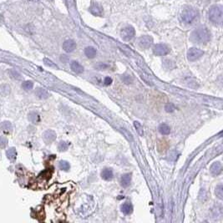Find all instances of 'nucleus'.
I'll return each instance as SVG.
<instances>
[{
	"mask_svg": "<svg viewBox=\"0 0 223 223\" xmlns=\"http://www.w3.org/2000/svg\"><path fill=\"white\" fill-rule=\"evenodd\" d=\"M104 83L105 85H110L112 83V79L111 78H109V77H106V78L104 79Z\"/></svg>",
	"mask_w": 223,
	"mask_h": 223,
	"instance_id": "473e14b6",
	"label": "nucleus"
},
{
	"mask_svg": "<svg viewBox=\"0 0 223 223\" xmlns=\"http://www.w3.org/2000/svg\"><path fill=\"white\" fill-rule=\"evenodd\" d=\"M8 74H9V75L12 78H13V79H22V77H21V74H19V72H17L16 70H10L9 71H8Z\"/></svg>",
	"mask_w": 223,
	"mask_h": 223,
	"instance_id": "a878e982",
	"label": "nucleus"
},
{
	"mask_svg": "<svg viewBox=\"0 0 223 223\" xmlns=\"http://www.w3.org/2000/svg\"><path fill=\"white\" fill-rule=\"evenodd\" d=\"M89 11H90L92 14L96 15V16H101L102 13H103L101 7L97 4L92 5L91 7L89 8Z\"/></svg>",
	"mask_w": 223,
	"mask_h": 223,
	"instance_id": "2eb2a0df",
	"label": "nucleus"
},
{
	"mask_svg": "<svg viewBox=\"0 0 223 223\" xmlns=\"http://www.w3.org/2000/svg\"><path fill=\"white\" fill-rule=\"evenodd\" d=\"M210 171H211V173L212 174V175L217 176V175L221 173V171H222V166H221V164L220 163L219 161H216V162H214V163L211 165Z\"/></svg>",
	"mask_w": 223,
	"mask_h": 223,
	"instance_id": "1a4fd4ad",
	"label": "nucleus"
},
{
	"mask_svg": "<svg viewBox=\"0 0 223 223\" xmlns=\"http://www.w3.org/2000/svg\"><path fill=\"white\" fill-rule=\"evenodd\" d=\"M130 181H131V174L127 173L121 176L120 183L123 187H128L130 184Z\"/></svg>",
	"mask_w": 223,
	"mask_h": 223,
	"instance_id": "ddd939ff",
	"label": "nucleus"
},
{
	"mask_svg": "<svg viewBox=\"0 0 223 223\" xmlns=\"http://www.w3.org/2000/svg\"><path fill=\"white\" fill-rule=\"evenodd\" d=\"M134 126L135 128L136 129L137 132L139 133L140 135H141V136H143V135H144V132H143V127L141 126V125L140 124L138 121H135L134 122Z\"/></svg>",
	"mask_w": 223,
	"mask_h": 223,
	"instance_id": "bb28decb",
	"label": "nucleus"
},
{
	"mask_svg": "<svg viewBox=\"0 0 223 223\" xmlns=\"http://www.w3.org/2000/svg\"><path fill=\"white\" fill-rule=\"evenodd\" d=\"M204 55L203 50L197 49V48H191L190 50L187 51V59L189 61H196V60H199L200 58H201Z\"/></svg>",
	"mask_w": 223,
	"mask_h": 223,
	"instance_id": "20e7f679",
	"label": "nucleus"
},
{
	"mask_svg": "<svg viewBox=\"0 0 223 223\" xmlns=\"http://www.w3.org/2000/svg\"><path fill=\"white\" fill-rule=\"evenodd\" d=\"M8 144V140L3 136H0V148H4Z\"/></svg>",
	"mask_w": 223,
	"mask_h": 223,
	"instance_id": "c85d7f7f",
	"label": "nucleus"
},
{
	"mask_svg": "<svg viewBox=\"0 0 223 223\" xmlns=\"http://www.w3.org/2000/svg\"><path fill=\"white\" fill-rule=\"evenodd\" d=\"M120 209H121L122 212L124 214H126V215H129V214L132 213V211H133V206H132L131 204L129 203V202H125V203L123 204L121 207H120Z\"/></svg>",
	"mask_w": 223,
	"mask_h": 223,
	"instance_id": "f3484780",
	"label": "nucleus"
},
{
	"mask_svg": "<svg viewBox=\"0 0 223 223\" xmlns=\"http://www.w3.org/2000/svg\"><path fill=\"white\" fill-rule=\"evenodd\" d=\"M76 49V43L74 42L73 40H65L63 44V50L65 52L71 53Z\"/></svg>",
	"mask_w": 223,
	"mask_h": 223,
	"instance_id": "6e6552de",
	"label": "nucleus"
},
{
	"mask_svg": "<svg viewBox=\"0 0 223 223\" xmlns=\"http://www.w3.org/2000/svg\"><path fill=\"white\" fill-rule=\"evenodd\" d=\"M199 16L198 10L192 7H186L181 12V19L185 24L191 25L198 21Z\"/></svg>",
	"mask_w": 223,
	"mask_h": 223,
	"instance_id": "f03ea898",
	"label": "nucleus"
},
{
	"mask_svg": "<svg viewBox=\"0 0 223 223\" xmlns=\"http://www.w3.org/2000/svg\"><path fill=\"white\" fill-rule=\"evenodd\" d=\"M33 87H34V83L32 81H25L22 84V88L25 90H29V89H32Z\"/></svg>",
	"mask_w": 223,
	"mask_h": 223,
	"instance_id": "393cba45",
	"label": "nucleus"
},
{
	"mask_svg": "<svg viewBox=\"0 0 223 223\" xmlns=\"http://www.w3.org/2000/svg\"><path fill=\"white\" fill-rule=\"evenodd\" d=\"M216 195L220 200L223 199V186L222 185H218L216 188Z\"/></svg>",
	"mask_w": 223,
	"mask_h": 223,
	"instance_id": "b1692460",
	"label": "nucleus"
},
{
	"mask_svg": "<svg viewBox=\"0 0 223 223\" xmlns=\"http://www.w3.org/2000/svg\"><path fill=\"white\" fill-rule=\"evenodd\" d=\"M0 129L4 133H9L12 130V124L9 121H3L0 125Z\"/></svg>",
	"mask_w": 223,
	"mask_h": 223,
	"instance_id": "aec40b11",
	"label": "nucleus"
},
{
	"mask_svg": "<svg viewBox=\"0 0 223 223\" xmlns=\"http://www.w3.org/2000/svg\"><path fill=\"white\" fill-rule=\"evenodd\" d=\"M159 131H160V133H161V135H166L170 134V132H171V128H170V126H169L168 125L163 123V124L160 125V126H159Z\"/></svg>",
	"mask_w": 223,
	"mask_h": 223,
	"instance_id": "412c9836",
	"label": "nucleus"
},
{
	"mask_svg": "<svg viewBox=\"0 0 223 223\" xmlns=\"http://www.w3.org/2000/svg\"><path fill=\"white\" fill-rule=\"evenodd\" d=\"M153 44V38L149 35H144L140 38L139 45L143 49H148Z\"/></svg>",
	"mask_w": 223,
	"mask_h": 223,
	"instance_id": "0eeeda50",
	"label": "nucleus"
},
{
	"mask_svg": "<svg viewBox=\"0 0 223 223\" xmlns=\"http://www.w3.org/2000/svg\"><path fill=\"white\" fill-rule=\"evenodd\" d=\"M96 53V50H95L94 47H91V46L86 47L85 48V50H84V54H85V55H86L89 59H93V58L95 57Z\"/></svg>",
	"mask_w": 223,
	"mask_h": 223,
	"instance_id": "dca6fc26",
	"label": "nucleus"
},
{
	"mask_svg": "<svg viewBox=\"0 0 223 223\" xmlns=\"http://www.w3.org/2000/svg\"><path fill=\"white\" fill-rule=\"evenodd\" d=\"M29 120L31 121L34 124H39L40 122V114L36 112H31L29 114Z\"/></svg>",
	"mask_w": 223,
	"mask_h": 223,
	"instance_id": "a211bd4d",
	"label": "nucleus"
},
{
	"mask_svg": "<svg viewBox=\"0 0 223 223\" xmlns=\"http://www.w3.org/2000/svg\"><path fill=\"white\" fill-rule=\"evenodd\" d=\"M44 61H45V64L47 65V66H50V67H55V68L57 67V66H56V65H55L51 60H49V59H45Z\"/></svg>",
	"mask_w": 223,
	"mask_h": 223,
	"instance_id": "2f4dec72",
	"label": "nucleus"
},
{
	"mask_svg": "<svg viewBox=\"0 0 223 223\" xmlns=\"http://www.w3.org/2000/svg\"><path fill=\"white\" fill-rule=\"evenodd\" d=\"M6 156L7 158L11 161H14L16 160V156H17V152L15 148H9L6 151Z\"/></svg>",
	"mask_w": 223,
	"mask_h": 223,
	"instance_id": "6ab92c4d",
	"label": "nucleus"
},
{
	"mask_svg": "<svg viewBox=\"0 0 223 223\" xmlns=\"http://www.w3.org/2000/svg\"><path fill=\"white\" fill-rule=\"evenodd\" d=\"M135 34V31L132 26H126L124 29H122L120 31V36H121L122 40L125 41L131 40L134 38Z\"/></svg>",
	"mask_w": 223,
	"mask_h": 223,
	"instance_id": "39448f33",
	"label": "nucleus"
},
{
	"mask_svg": "<svg viewBox=\"0 0 223 223\" xmlns=\"http://www.w3.org/2000/svg\"><path fill=\"white\" fill-rule=\"evenodd\" d=\"M108 68V65H105V64H98L97 65H95V69H97V70H105V69H107Z\"/></svg>",
	"mask_w": 223,
	"mask_h": 223,
	"instance_id": "7c9ffc66",
	"label": "nucleus"
},
{
	"mask_svg": "<svg viewBox=\"0 0 223 223\" xmlns=\"http://www.w3.org/2000/svg\"><path fill=\"white\" fill-rule=\"evenodd\" d=\"M11 89L8 84H2L0 85V95L2 96H7L10 94Z\"/></svg>",
	"mask_w": 223,
	"mask_h": 223,
	"instance_id": "4be33fe9",
	"label": "nucleus"
},
{
	"mask_svg": "<svg viewBox=\"0 0 223 223\" xmlns=\"http://www.w3.org/2000/svg\"><path fill=\"white\" fill-rule=\"evenodd\" d=\"M211 39V33L206 28L201 27L196 29L191 33V40L195 44L204 45Z\"/></svg>",
	"mask_w": 223,
	"mask_h": 223,
	"instance_id": "f257e3e1",
	"label": "nucleus"
},
{
	"mask_svg": "<svg viewBox=\"0 0 223 223\" xmlns=\"http://www.w3.org/2000/svg\"><path fill=\"white\" fill-rule=\"evenodd\" d=\"M56 139V134L54 130H47L44 133V140L46 143H51L53 142Z\"/></svg>",
	"mask_w": 223,
	"mask_h": 223,
	"instance_id": "9d476101",
	"label": "nucleus"
},
{
	"mask_svg": "<svg viewBox=\"0 0 223 223\" xmlns=\"http://www.w3.org/2000/svg\"><path fill=\"white\" fill-rule=\"evenodd\" d=\"M60 170H62V171H67L70 170V164H69V162H67V161H61L60 162Z\"/></svg>",
	"mask_w": 223,
	"mask_h": 223,
	"instance_id": "5701e85b",
	"label": "nucleus"
},
{
	"mask_svg": "<svg viewBox=\"0 0 223 223\" xmlns=\"http://www.w3.org/2000/svg\"><path fill=\"white\" fill-rule=\"evenodd\" d=\"M170 48L164 44H158L154 46L153 53L157 56H164L170 53Z\"/></svg>",
	"mask_w": 223,
	"mask_h": 223,
	"instance_id": "423d86ee",
	"label": "nucleus"
},
{
	"mask_svg": "<svg viewBox=\"0 0 223 223\" xmlns=\"http://www.w3.org/2000/svg\"><path fill=\"white\" fill-rule=\"evenodd\" d=\"M70 67H71L72 71H74L76 74H82V73L84 72V67L79 62H77V61H73L71 63Z\"/></svg>",
	"mask_w": 223,
	"mask_h": 223,
	"instance_id": "4468645a",
	"label": "nucleus"
},
{
	"mask_svg": "<svg viewBox=\"0 0 223 223\" xmlns=\"http://www.w3.org/2000/svg\"><path fill=\"white\" fill-rule=\"evenodd\" d=\"M113 176H114V174H113L111 169L105 168L102 171L101 177L105 181H110L113 179Z\"/></svg>",
	"mask_w": 223,
	"mask_h": 223,
	"instance_id": "9b49d317",
	"label": "nucleus"
},
{
	"mask_svg": "<svg viewBox=\"0 0 223 223\" xmlns=\"http://www.w3.org/2000/svg\"><path fill=\"white\" fill-rule=\"evenodd\" d=\"M165 109H166V112H173L175 110V106H174L173 104L169 103L165 106Z\"/></svg>",
	"mask_w": 223,
	"mask_h": 223,
	"instance_id": "c756f323",
	"label": "nucleus"
},
{
	"mask_svg": "<svg viewBox=\"0 0 223 223\" xmlns=\"http://www.w3.org/2000/svg\"><path fill=\"white\" fill-rule=\"evenodd\" d=\"M35 1H37V0H35Z\"/></svg>",
	"mask_w": 223,
	"mask_h": 223,
	"instance_id": "72a5a7b5",
	"label": "nucleus"
},
{
	"mask_svg": "<svg viewBox=\"0 0 223 223\" xmlns=\"http://www.w3.org/2000/svg\"><path fill=\"white\" fill-rule=\"evenodd\" d=\"M209 19L212 24L221 25L223 21V10L221 5H214L209 10Z\"/></svg>",
	"mask_w": 223,
	"mask_h": 223,
	"instance_id": "7ed1b4c3",
	"label": "nucleus"
},
{
	"mask_svg": "<svg viewBox=\"0 0 223 223\" xmlns=\"http://www.w3.org/2000/svg\"><path fill=\"white\" fill-rule=\"evenodd\" d=\"M35 94H36V96H37L39 99H47L48 97L50 96L49 92H48L46 89H43V88H38V89H36V91H35Z\"/></svg>",
	"mask_w": 223,
	"mask_h": 223,
	"instance_id": "f8f14e48",
	"label": "nucleus"
},
{
	"mask_svg": "<svg viewBox=\"0 0 223 223\" xmlns=\"http://www.w3.org/2000/svg\"><path fill=\"white\" fill-rule=\"evenodd\" d=\"M68 147H69V144H68L67 142L61 141L60 144H59V150H60V151H66V150L68 149Z\"/></svg>",
	"mask_w": 223,
	"mask_h": 223,
	"instance_id": "cd10ccee",
	"label": "nucleus"
}]
</instances>
